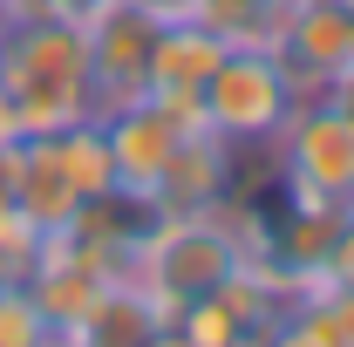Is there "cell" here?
I'll return each instance as SVG.
<instances>
[{
  "instance_id": "ba28073f",
  "label": "cell",
  "mask_w": 354,
  "mask_h": 347,
  "mask_svg": "<svg viewBox=\"0 0 354 347\" xmlns=\"http://www.w3.org/2000/svg\"><path fill=\"white\" fill-rule=\"evenodd\" d=\"M225 191H232V143L218 130H198L177 136L150 198H157V212H212V205H225Z\"/></svg>"
},
{
  "instance_id": "ac0fdd59",
  "label": "cell",
  "mask_w": 354,
  "mask_h": 347,
  "mask_svg": "<svg viewBox=\"0 0 354 347\" xmlns=\"http://www.w3.org/2000/svg\"><path fill=\"white\" fill-rule=\"evenodd\" d=\"M313 95H327V102H334V109H341V116L354 123V55H348V62H341V68H334V75H327L320 88H313Z\"/></svg>"
},
{
  "instance_id": "6da1fadb",
  "label": "cell",
  "mask_w": 354,
  "mask_h": 347,
  "mask_svg": "<svg viewBox=\"0 0 354 347\" xmlns=\"http://www.w3.org/2000/svg\"><path fill=\"white\" fill-rule=\"evenodd\" d=\"M95 116L82 21H0V130L48 136Z\"/></svg>"
},
{
  "instance_id": "ffe728a7",
  "label": "cell",
  "mask_w": 354,
  "mask_h": 347,
  "mask_svg": "<svg viewBox=\"0 0 354 347\" xmlns=\"http://www.w3.org/2000/svg\"><path fill=\"white\" fill-rule=\"evenodd\" d=\"M150 347H184V341H177V334H171V327H164V334H157V341H150Z\"/></svg>"
},
{
  "instance_id": "d6986e66",
  "label": "cell",
  "mask_w": 354,
  "mask_h": 347,
  "mask_svg": "<svg viewBox=\"0 0 354 347\" xmlns=\"http://www.w3.org/2000/svg\"><path fill=\"white\" fill-rule=\"evenodd\" d=\"M266 347H327V341L313 334L307 320H293V313H279V320H272V341H266Z\"/></svg>"
},
{
  "instance_id": "7c38bea8",
  "label": "cell",
  "mask_w": 354,
  "mask_h": 347,
  "mask_svg": "<svg viewBox=\"0 0 354 347\" xmlns=\"http://www.w3.org/2000/svg\"><path fill=\"white\" fill-rule=\"evenodd\" d=\"M191 21H205L225 48H272V35L286 28L279 0H184Z\"/></svg>"
},
{
  "instance_id": "7a4b0ae2",
  "label": "cell",
  "mask_w": 354,
  "mask_h": 347,
  "mask_svg": "<svg viewBox=\"0 0 354 347\" xmlns=\"http://www.w3.org/2000/svg\"><path fill=\"white\" fill-rule=\"evenodd\" d=\"M232 265H245V252H239V232H232L225 205H212V212H164L157 218L150 238L136 245L130 279L157 300L164 320H177L191 300H205Z\"/></svg>"
},
{
  "instance_id": "52a82bcc",
  "label": "cell",
  "mask_w": 354,
  "mask_h": 347,
  "mask_svg": "<svg viewBox=\"0 0 354 347\" xmlns=\"http://www.w3.org/2000/svg\"><path fill=\"white\" fill-rule=\"evenodd\" d=\"M272 55H279V68L300 82V95L327 82L341 62L354 55V7L348 0H313V7H293L286 14V28L272 35Z\"/></svg>"
},
{
  "instance_id": "3957f363",
  "label": "cell",
  "mask_w": 354,
  "mask_h": 347,
  "mask_svg": "<svg viewBox=\"0 0 354 347\" xmlns=\"http://www.w3.org/2000/svg\"><path fill=\"white\" fill-rule=\"evenodd\" d=\"M198 102H205V123L225 143H272L279 123L293 116V102H300V82L279 68L272 48H225L218 68L198 88Z\"/></svg>"
},
{
  "instance_id": "2e32d148",
  "label": "cell",
  "mask_w": 354,
  "mask_h": 347,
  "mask_svg": "<svg viewBox=\"0 0 354 347\" xmlns=\"http://www.w3.org/2000/svg\"><path fill=\"white\" fill-rule=\"evenodd\" d=\"M320 279H327V286H354V205L341 212V232H334V245H327Z\"/></svg>"
},
{
  "instance_id": "e0dca14e",
  "label": "cell",
  "mask_w": 354,
  "mask_h": 347,
  "mask_svg": "<svg viewBox=\"0 0 354 347\" xmlns=\"http://www.w3.org/2000/svg\"><path fill=\"white\" fill-rule=\"evenodd\" d=\"M21 157H28V136L0 130V212L14 205V184H21Z\"/></svg>"
},
{
  "instance_id": "44dd1931",
  "label": "cell",
  "mask_w": 354,
  "mask_h": 347,
  "mask_svg": "<svg viewBox=\"0 0 354 347\" xmlns=\"http://www.w3.org/2000/svg\"><path fill=\"white\" fill-rule=\"evenodd\" d=\"M348 7H354V0H348Z\"/></svg>"
},
{
  "instance_id": "277c9868",
  "label": "cell",
  "mask_w": 354,
  "mask_h": 347,
  "mask_svg": "<svg viewBox=\"0 0 354 347\" xmlns=\"http://www.w3.org/2000/svg\"><path fill=\"white\" fill-rule=\"evenodd\" d=\"M272 164L286 171L293 191L327 198V205H354V123L327 95H300L293 102V116L272 136Z\"/></svg>"
},
{
  "instance_id": "5b68a950",
  "label": "cell",
  "mask_w": 354,
  "mask_h": 347,
  "mask_svg": "<svg viewBox=\"0 0 354 347\" xmlns=\"http://www.w3.org/2000/svg\"><path fill=\"white\" fill-rule=\"evenodd\" d=\"M157 28H164V14H157V7H136V0H95L82 14L95 109H116V102H136V95H143V68H150Z\"/></svg>"
},
{
  "instance_id": "4fadbf2b",
  "label": "cell",
  "mask_w": 354,
  "mask_h": 347,
  "mask_svg": "<svg viewBox=\"0 0 354 347\" xmlns=\"http://www.w3.org/2000/svg\"><path fill=\"white\" fill-rule=\"evenodd\" d=\"M286 313L307 320L327 347H354V286H327V279H320V286H307Z\"/></svg>"
},
{
  "instance_id": "8992f818",
  "label": "cell",
  "mask_w": 354,
  "mask_h": 347,
  "mask_svg": "<svg viewBox=\"0 0 354 347\" xmlns=\"http://www.w3.org/2000/svg\"><path fill=\"white\" fill-rule=\"evenodd\" d=\"M102 123V143H109V171L123 191H157V177L177 150V123L157 95H136V102H116V109H95Z\"/></svg>"
},
{
  "instance_id": "30bf717a",
  "label": "cell",
  "mask_w": 354,
  "mask_h": 347,
  "mask_svg": "<svg viewBox=\"0 0 354 347\" xmlns=\"http://www.w3.org/2000/svg\"><path fill=\"white\" fill-rule=\"evenodd\" d=\"M225 41L205 28V21H191V14H164V28H157V41H150V68H143V95H164V88H205V75L218 68Z\"/></svg>"
},
{
  "instance_id": "8fae6325",
  "label": "cell",
  "mask_w": 354,
  "mask_h": 347,
  "mask_svg": "<svg viewBox=\"0 0 354 347\" xmlns=\"http://www.w3.org/2000/svg\"><path fill=\"white\" fill-rule=\"evenodd\" d=\"M82 205V191L62 177V164L48 157L41 136H28V157H21V184H14V212L28 218L35 232H62Z\"/></svg>"
},
{
  "instance_id": "5bb4252c",
  "label": "cell",
  "mask_w": 354,
  "mask_h": 347,
  "mask_svg": "<svg viewBox=\"0 0 354 347\" xmlns=\"http://www.w3.org/2000/svg\"><path fill=\"white\" fill-rule=\"evenodd\" d=\"M0 347H62V327L35 306V293L21 279L0 286Z\"/></svg>"
},
{
  "instance_id": "9c48e42d",
  "label": "cell",
  "mask_w": 354,
  "mask_h": 347,
  "mask_svg": "<svg viewBox=\"0 0 354 347\" xmlns=\"http://www.w3.org/2000/svg\"><path fill=\"white\" fill-rule=\"evenodd\" d=\"M171 320L157 313V300L136 286V279H116L102 286L95 306H88L75 327H62V347H150Z\"/></svg>"
},
{
  "instance_id": "9a60e30c",
  "label": "cell",
  "mask_w": 354,
  "mask_h": 347,
  "mask_svg": "<svg viewBox=\"0 0 354 347\" xmlns=\"http://www.w3.org/2000/svg\"><path fill=\"white\" fill-rule=\"evenodd\" d=\"M95 0H0V21H82Z\"/></svg>"
}]
</instances>
